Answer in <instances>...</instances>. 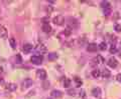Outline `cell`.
I'll return each mask as SVG.
<instances>
[{"mask_svg":"<svg viewBox=\"0 0 121 99\" xmlns=\"http://www.w3.org/2000/svg\"><path fill=\"white\" fill-rule=\"evenodd\" d=\"M30 61L35 65H40L41 62H43V56L41 55H33L31 58H30Z\"/></svg>","mask_w":121,"mask_h":99,"instance_id":"obj_1","label":"cell"},{"mask_svg":"<svg viewBox=\"0 0 121 99\" xmlns=\"http://www.w3.org/2000/svg\"><path fill=\"white\" fill-rule=\"evenodd\" d=\"M52 22H54L56 25L60 26L65 23V18H64V16H62V15H58V16H56L52 19Z\"/></svg>","mask_w":121,"mask_h":99,"instance_id":"obj_2","label":"cell"},{"mask_svg":"<svg viewBox=\"0 0 121 99\" xmlns=\"http://www.w3.org/2000/svg\"><path fill=\"white\" fill-rule=\"evenodd\" d=\"M36 76L39 79H41V80H45V79H47V76H48L47 71L44 69H39L36 71Z\"/></svg>","mask_w":121,"mask_h":99,"instance_id":"obj_3","label":"cell"},{"mask_svg":"<svg viewBox=\"0 0 121 99\" xmlns=\"http://www.w3.org/2000/svg\"><path fill=\"white\" fill-rule=\"evenodd\" d=\"M31 85H32V80H31V79H29V78L24 79L23 82H22V88H23V89H27Z\"/></svg>","mask_w":121,"mask_h":99,"instance_id":"obj_4","label":"cell"},{"mask_svg":"<svg viewBox=\"0 0 121 99\" xmlns=\"http://www.w3.org/2000/svg\"><path fill=\"white\" fill-rule=\"evenodd\" d=\"M107 64H108V66H109V67L115 68V67L117 66V64H118V62H117V60L114 58V57H111V58H109V59H108Z\"/></svg>","mask_w":121,"mask_h":99,"instance_id":"obj_5","label":"cell"},{"mask_svg":"<svg viewBox=\"0 0 121 99\" xmlns=\"http://www.w3.org/2000/svg\"><path fill=\"white\" fill-rule=\"evenodd\" d=\"M97 49H98V47L95 43H90L88 46H87V50L89 52H96Z\"/></svg>","mask_w":121,"mask_h":99,"instance_id":"obj_6","label":"cell"},{"mask_svg":"<svg viewBox=\"0 0 121 99\" xmlns=\"http://www.w3.org/2000/svg\"><path fill=\"white\" fill-rule=\"evenodd\" d=\"M51 95H52V97H54V98H60V97H62L63 92L60 90H52Z\"/></svg>","mask_w":121,"mask_h":99,"instance_id":"obj_7","label":"cell"},{"mask_svg":"<svg viewBox=\"0 0 121 99\" xmlns=\"http://www.w3.org/2000/svg\"><path fill=\"white\" fill-rule=\"evenodd\" d=\"M5 88L7 90H9V91H15L17 88V85L15 84V83H7L6 86H5Z\"/></svg>","mask_w":121,"mask_h":99,"instance_id":"obj_8","label":"cell"},{"mask_svg":"<svg viewBox=\"0 0 121 99\" xmlns=\"http://www.w3.org/2000/svg\"><path fill=\"white\" fill-rule=\"evenodd\" d=\"M106 37H108V40L112 43V45H115V43L117 42V38L115 35H113V34H107Z\"/></svg>","mask_w":121,"mask_h":99,"instance_id":"obj_9","label":"cell"},{"mask_svg":"<svg viewBox=\"0 0 121 99\" xmlns=\"http://www.w3.org/2000/svg\"><path fill=\"white\" fill-rule=\"evenodd\" d=\"M102 93V90L101 88H99V87H95L93 90H92V95H94L95 97H99L100 95Z\"/></svg>","mask_w":121,"mask_h":99,"instance_id":"obj_10","label":"cell"},{"mask_svg":"<svg viewBox=\"0 0 121 99\" xmlns=\"http://www.w3.org/2000/svg\"><path fill=\"white\" fill-rule=\"evenodd\" d=\"M32 48H33V46L31 44H29V43H25L24 45H23V47H22V49H23V51L25 52V53H28V52H30L32 50Z\"/></svg>","mask_w":121,"mask_h":99,"instance_id":"obj_11","label":"cell"},{"mask_svg":"<svg viewBox=\"0 0 121 99\" xmlns=\"http://www.w3.org/2000/svg\"><path fill=\"white\" fill-rule=\"evenodd\" d=\"M43 31L45 32V33H50L52 31V27H51V25L48 24V23H44L43 25Z\"/></svg>","mask_w":121,"mask_h":99,"instance_id":"obj_12","label":"cell"},{"mask_svg":"<svg viewBox=\"0 0 121 99\" xmlns=\"http://www.w3.org/2000/svg\"><path fill=\"white\" fill-rule=\"evenodd\" d=\"M111 75V73H110V71H109L108 69H103L101 71V76L103 78H109V76Z\"/></svg>","mask_w":121,"mask_h":99,"instance_id":"obj_13","label":"cell"},{"mask_svg":"<svg viewBox=\"0 0 121 99\" xmlns=\"http://www.w3.org/2000/svg\"><path fill=\"white\" fill-rule=\"evenodd\" d=\"M56 59H58V54H56V52H52V53L48 54V60H50V61H55Z\"/></svg>","mask_w":121,"mask_h":99,"instance_id":"obj_14","label":"cell"},{"mask_svg":"<svg viewBox=\"0 0 121 99\" xmlns=\"http://www.w3.org/2000/svg\"><path fill=\"white\" fill-rule=\"evenodd\" d=\"M92 76L94 78H99L101 76V71L99 69H94L92 71Z\"/></svg>","mask_w":121,"mask_h":99,"instance_id":"obj_15","label":"cell"},{"mask_svg":"<svg viewBox=\"0 0 121 99\" xmlns=\"http://www.w3.org/2000/svg\"><path fill=\"white\" fill-rule=\"evenodd\" d=\"M0 36H1L2 38L7 37V30H6L5 27H1V29H0Z\"/></svg>","mask_w":121,"mask_h":99,"instance_id":"obj_16","label":"cell"},{"mask_svg":"<svg viewBox=\"0 0 121 99\" xmlns=\"http://www.w3.org/2000/svg\"><path fill=\"white\" fill-rule=\"evenodd\" d=\"M94 61H95L96 63H98V64H100V63L102 64V63L104 62V58H103V57H102L101 55H97L96 58L94 59Z\"/></svg>","mask_w":121,"mask_h":99,"instance_id":"obj_17","label":"cell"},{"mask_svg":"<svg viewBox=\"0 0 121 99\" xmlns=\"http://www.w3.org/2000/svg\"><path fill=\"white\" fill-rule=\"evenodd\" d=\"M109 7H111L110 3L107 2V1H102L101 2V8L104 9V8H109Z\"/></svg>","mask_w":121,"mask_h":99,"instance_id":"obj_18","label":"cell"},{"mask_svg":"<svg viewBox=\"0 0 121 99\" xmlns=\"http://www.w3.org/2000/svg\"><path fill=\"white\" fill-rule=\"evenodd\" d=\"M99 49L101 51H105L106 49H107V44H106L105 42H101L99 44Z\"/></svg>","mask_w":121,"mask_h":99,"instance_id":"obj_19","label":"cell"},{"mask_svg":"<svg viewBox=\"0 0 121 99\" xmlns=\"http://www.w3.org/2000/svg\"><path fill=\"white\" fill-rule=\"evenodd\" d=\"M9 43L11 45V47H12L13 49H15V47H16V42H15V39H14L13 37L9 38Z\"/></svg>","mask_w":121,"mask_h":99,"instance_id":"obj_20","label":"cell"},{"mask_svg":"<svg viewBox=\"0 0 121 99\" xmlns=\"http://www.w3.org/2000/svg\"><path fill=\"white\" fill-rule=\"evenodd\" d=\"M74 80H75V83H76V85H77V87L82 86V80L79 77H75Z\"/></svg>","mask_w":121,"mask_h":99,"instance_id":"obj_21","label":"cell"},{"mask_svg":"<svg viewBox=\"0 0 121 99\" xmlns=\"http://www.w3.org/2000/svg\"><path fill=\"white\" fill-rule=\"evenodd\" d=\"M70 84H71V80L69 78H65V79H64V87L68 88V87L70 86Z\"/></svg>","mask_w":121,"mask_h":99,"instance_id":"obj_22","label":"cell"},{"mask_svg":"<svg viewBox=\"0 0 121 99\" xmlns=\"http://www.w3.org/2000/svg\"><path fill=\"white\" fill-rule=\"evenodd\" d=\"M102 10H103V13L106 15V16H108V15L111 14V7H109V8H104Z\"/></svg>","mask_w":121,"mask_h":99,"instance_id":"obj_23","label":"cell"},{"mask_svg":"<svg viewBox=\"0 0 121 99\" xmlns=\"http://www.w3.org/2000/svg\"><path fill=\"white\" fill-rule=\"evenodd\" d=\"M71 33H72V28L68 26V27L65 29V35H66V36H70Z\"/></svg>","mask_w":121,"mask_h":99,"instance_id":"obj_24","label":"cell"},{"mask_svg":"<svg viewBox=\"0 0 121 99\" xmlns=\"http://www.w3.org/2000/svg\"><path fill=\"white\" fill-rule=\"evenodd\" d=\"M110 52L112 53V54H115V53H117V48L115 45H112V46L110 47Z\"/></svg>","mask_w":121,"mask_h":99,"instance_id":"obj_25","label":"cell"},{"mask_svg":"<svg viewBox=\"0 0 121 99\" xmlns=\"http://www.w3.org/2000/svg\"><path fill=\"white\" fill-rule=\"evenodd\" d=\"M114 29H115V31L120 32V31H121V26H120L119 24H115V25H114Z\"/></svg>","mask_w":121,"mask_h":99,"instance_id":"obj_26","label":"cell"},{"mask_svg":"<svg viewBox=\"0 0 121 99\" xmlns=\"http://www.w3.org/2000/svg\"><path fill=\"white\" fill-rule=\"evenodd\" d=\"M68 93L73 96V95H75V90L74 89H70V90H68Z\"/></svg>","mask_w":121,"mask_h":99,"instance_id":"obj_27","label":"cell"},{"mask_svg":"<svg viewBox=\"0 0 121 99\" xmlns=\"http://www.w3.org/2000/svg\"><path fill=\"white\" fill-rule=\"evenodd\" d=\"M80 94H81V97H82V98H84V97L86 96V91H85V90H81Z\"/></svg>","mask_w":121,"mask_h":99,"instance_id":"obj_28","label":"cell"},{"mask_svg":"<svg viewBox=\"0 0 121 99\" xmlns=\"http://www.w3.org/2000/svg\"><path fill=\"white\" fill-rule=\"evenodd\" d=\"M16 59H17V62H21V60H22V59H21V56H20L19 54L16 55Z\"/></svg>","mask_w":121,"mask_h":99,"instance_id":"obj_29","label":"cell"},{"mask_svg":"<svg viewBox=\"0 0 121 99\" xmlns=\"http://www.w3.org/2000/svg\"><path fill=\"white\" fill-rule=\"evenodd\" d=\"M116 78H117V80H118L119 82H121V73H119V74H117V76H116Z\"/></svg>","mask_w":121,"mask_h":99,"instance_id":"obj_30","label":"cell"},{"mask_svg":"<svg viewBox=\"0 0 121 99\" xmlns=\"http://www.w3.org/2000/svg\"><path fill=\"white\" fill-rule=\"evenodd\" d=\"M117 53H118L119 57H121V47H120L119 49H117Z\"/></svg>","mask_w":121,"mask_h":99,"instance_id":"obj_31","label":"cell"},{"mask_svg":"<svg viewBox=\"0 0 121 99\" xmlns=\"http://www.w3.org/2000/svg\"><path fill=\"white\" fill-rule=\"evenodd\" d=\"M2 72H3V68H2L1 66H0V74H1V73H2Z\"/></svg>","mask_w":121,"mask_h":99,"instance_id":"obj_32","label":"cell"},{"mask_svg":"<svg viewBox=\"0 0 121 99\" xmlns=\"http://www.w3.org/2000/svg\"><path fill=\"white\" fill-rule=\"evenodd\" d=\"M2 81H3V79H2L1 77H0V82H2Z\"/></svg>","mask_w":121,"mask_h":99,"instance_id":"obj_33","label":"cell"},{"mask_svg":"<svg viewBox=\"0 0 121 99\" xmlns=\"http://www.w3.org/2000/svg\"><path fill=\"white\" fill-rule=\"evenodd\" d=\"M48 99H52V98H48Z\"/></svg>","mask_w":121,"mask_h":99,"instance_id":"obj_34","label":"cell"}]
</instances>
